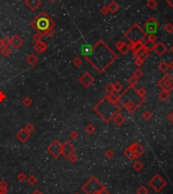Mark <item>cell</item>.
Masks as SVG:
<instances>
[{
	"instance_id": "cell-23",
	"label": "cell",
	"mask_w": 173,
	"mask_h": 194,
	"mask_svg": "<svg viewBox=\"0 0 173 194\" xmlns=\"http://www.w3.org/2000/svg\"><path fill=\"white\" fill-rule=\"evenodd\" d=\"M147 5H148V7L151 8V9H155L158 5V2L156 1V0H148Z\"/></svg>"
},
{
	"instance_id": "cell-54",
	"label": "cell",
	"mask_w": 173,
	"mask_h": 194,
	"mask_svg": "<svg viewBox=\"0 0 173 194\" xmlns=\"http://www.w3.org/2000/svg\"><path fill=\"white\" fill-rule=\"evenodd\" d=\"M74 194H79V193H74Z\"/></svg>"
},
{
	"instance_id": "cell-52",
	"label": "cell",
	"mask_w": 173,
	"mask_h": 194,
	"mask_svg": "<svg viewBox=\"0 0 173 194\" xmlns=\"http://www.w3.org/2000/svg\"><path fill=\"white\" fill-rule=\"evenodd\" d=\"M170 51H171V52L173 53V45H172V46H171V48H170Z\"/></svg>"
},
{
	"instance_id": "cell-5",
	"label": "cell",
	"mask_w": 173,
	"mask_h": 194,
	"mask_svg": "<svg viewBox=\"0 0 173 194\" xmlns=\"http://www.w3.org/2000/svg\"><path fill=\"white\" fill-rule=\"evenodd\" d=\"M82 190L86 194H100L104 190V188L95 177H92L88 182L83 185Z\"/></svg>"
},
{
	"instance_id": "cell-53",
	"label": "cell",
	"mask_w": 173,
	"mask_h": 194,
	"mask_svg": "<svg viewBox=\"0 0 173 194\" xmlns=\"http://www.w3.org/2000/svg\"><path fill=\"white\" fill-rule=\"evenodd\" d=\"M49 1H51V2H54V1H55V0H49Z\"/></svg>"
},
{
	"instance_id": "cell-18",
	"label": "cell",
	"mask_w": 173,
	"mask_h": 194,
	"mask_svg": "<svg viewBox=\"0 0 173 194\" xmlns=\"http://www.w3.org/2000/svg\"><path fill=\"white\" fill-rule=\"evenodd\" d=\"M26 61H28V64H30V65L34 66V65H36L37 63H38L39 59H38V57H37L36 55L32 54V55H30V56L28 57V59H26Z\"/></svg>"
},
{
	"instance_id": "cell-47",
	"label": "cell",
	"mask_w": 173,
	"mask_h": 194,
	"mask_svg": "<svg viewBox=\"0 0 173 194\" xmlns=\"http://www.w3.org/2000/svg\"><path fill=\"white\" fill-rule=\"evenodd\" d=\"M166 1H167V3L169 4L171 7H173V0H166Z\"/></svg>"
},
{
	"instance_id": "cell-1",
	"label": "cell",
	"mask_w": 173,
	"mask_h": 194,
	"mask_svg": "<svg viewBox=\"0 0 173 194\" xmlns=\"http://www.w3.org/2000/svg\"><path fill=\"white\" fill-rule=\"evenodd\" d=\"M85 58L98 71L103 72L106 67L115 59V54L102 41H99L93 47L90 55Z\"/></svg>"
},
{
	"instance_id": "cell-30",
	"label": "cell",
	"mask_w": 173,
	"mask_h": 194,
	"mask_svg": "<svg viewBox=\"0 0 173 194\" xmlns=\"http://www.w3.org/2000/svg\"><path fill=\"white\" fill-rule=\"evenodd\" d=\"M28 180V182L30 183V185H36L37 182H38V180H37V178L34 176H30L28 179H26Z\"/></svg>"
},
{
	"instance_id": "cell-26",
	"label": "cell",
	"mask_w": 173,
	"mask_h": 194,
	"mask_svg": "<svg viewBox=\"0 0 173 194\" xmlns=\"http://www.w3.org/2000/svg\"><path fill=\"white\" fill-rule=\"evenodd\" d=\"M164 31H165L166 33H168V34H170V33L173 32V26L170 22H168V24H166L165 26H164Z\"/></svg>"
},
{
	"instance_id": "cell-17",
	"label": "cell",
	"mask_w": 173,
	"mask_h": 194,
	"mask_svg": "<svg viewBox=\"0 0 173 194\" xmlns=\"http://www.w3.org/2000/svg\"><path fill=\"white\" fill-rule=\"evenodd\" d=\"M92 49H93V47L90 46V45H88V44L83 45V46L81 47L82 55H83V56H85V57H87L88 55H90V53L92 52Z\"/></svg>"
},
{
	"instance_id": "cell-34",
	"label": "cell",
	"mask_w": 173,
	"mask_h": 194,
	"mask_svg": "<svg viewBox=\"0 0 173 194\" xmlns=\"http://www.w3.org/2000/svg\"><path fill=\"white\" fill-rule=\"evenodd\" d=\"M159 68H160V70H162L163 72H165L166 69L168 68V66H167V64H166V62H161L160 63V65H159Z\"/></svg>"
},
{
	"instance_id": "cell-28",
	"label": "cell",
	"mask_w": 173,
	"mask_h": 194,
	"mask_svg": "<svg viewBox=\"0 0 173 194\" xmlns=\"http://www.w3.org/2000/svg\"><path fill=\"white\" fill-rule=\"evenodd\" d=\"M159 97H160V99L161 100H167L168 99V97H169V95H168V92H166V90H162L161 92L159 94Z\"/></svg>"
},
{
	"instance_id": "cell-44",
	"label": "cell",
	"mask_w": 173,
	"mask_h": 194,
	"mask_svg": "<svg viewBox=\"0 0 173 194\" xmlns=\"http://www.w3.org/2000/svg\"><path fill=\"white\" fill-rule=\"evenodd\" d=\"M142 75V72L140 71V70H137V71H135V73H134V76H136V77H139V76Z\"/></svg>"
},
{
	"instance_id": "cell-3",
	"label": "cell",
	"mask_w": 173,
	"mask_h": 194,
	"mask_svg": "<svg viewBox=\"0 0 173 194\" xmlns=\"http://www.w3.org/2000/svg\"><path fill=\"white\" fill-rule=\"evenodd\" d=\"M30 26L36 28L40 32L45 33L49 29H53L55 26V22L46 13L45 11H42L38 14L37 18L30 22Z\"/></svg>"
},
{
	"instance_id": "cell-29",
	"label": "cell",
	"mask_w": 173,
	"mask_h": 194,
	"mask_svg": "<svg viewBox=\"0 0 173 194\" xmlns=\"http://www.w3.org/2000/svg\"><path fill=\"white\" fill-rule=\"evenodd\" d=\"M94 130H95V128H94V126L93 125H91V124L87 125V126L85 127V131L87 132L88 134H92L94 132Z\"/></svg>"
},
{
	"instance_id": "cell-11",
	"label": "cell",
	"mask_w": 173,
	"mask_h": 194,
	"mask_svg": "<svg viewBox=\"0 0 173 194\" xmlns=\"http://www.w3.org/2000/svg\"><path fill=\"white\" fill-rule=\"evenodd\" d=\"M30 132H28L26 130V128H23V129H20L19 131L16 133V137L18 138V140H19L20 142H24V141H26V140L30 138Z\"/></svg>"
},
{
	"instance_id": "cell-6",
	"label": "cell",
	"mask_w": 173,
	"mask_h": 194,
	"mask_svg": "<svg viewBox=\"0 0 173 194\" xmlns=\"http://www.w3.org/2000/svg\"><path fill=\"white\" fill-rule=\"evenodd\" d=\"M75 152V147L72 145L70 141H65L61 145V154L66 159H69Z\"/></svg>"
},
{
	"instance_id": "cell-8",
	"label": "cell",
	"mask_w": 173,
	"mask_h": 194,
	"mask_svg": "<svg viewBox=\"0 0 173 194\" xmlns=\"http://www.w3.org/2000/svg\"><path fill=\"white\" fill-rule=\"evenodd\" d=\"M61 145L59 140H54L52 143L49 145L48 147V152L52 154L53 158L58 159L60 156H61Z\"/></svg>"
},
{
	"instance_id": "cell-13",
	"label": "cell",
	"mask_w": 173,
	"mask_h": 194,
	"mask_svg": "<svg viewBox=\"0 0 173 194\" xmlns=\"http://www.w3.org/2000/svg\"><path fill=\"white\" fill-rule=\"evenodd\" d=\"M26 5L28 6L30 9L32 10H36L37 8H39L42 4V1L41 0H26Z\"/></svg>"
},
{
	"instance_id": "cell-42",
	"label": "cell",
	"mask_w": 173,
	"mask_h": 194,
	"mask_svg": "<svg viewBox=\"0 0 173 194\" xmlns=\"http://www.w3.org/2000/svg\"><path fill=\"white\" fill-rule=\"evenodd\" d=\"M69 160L71 161L72 163H75L76 161H77V156H75V154H73V156H71L69 158Z\"/></svg>"
},
{
	"instance_id": "cell-21",
	"label": "cell",
	"mask_w": 173,
	"mask_h": 194,
	"mask_svg": "<svg viewBox=\"0 0 173 194\" xmlns=\"http://www.w3.org/2000/svg\"><path fill=\"white\" fill-rule=\"evenodd\" d=\"M7 190H8V185L6 184L4 181H1V182H0V193L6 194Z\"/></svg>"
},
{
	"instance_id": "cell-38",
	"label": "cell",
	"mask_w": 173,
	"mask_h": 194,
	"mask_svg": "<svg viewBox=\"0 0 173 194\" xmlns=\"http://www.w3.org/2000/svg\"><path fill=\"white\" fill-rule=\"evenodd\" d=\"M144 118L146 119V120H149L150 118H151L152 117V115H151V112H149V111H146L145 113H144Z\"/></svg>"
},
{
	"instance_id": "cell-40",
	"label": "cell",
	"mask_w": 173,
	"mask_h": 194,
	"mask_svg": "<svg viewBox=\"0 0 173 194\" xmlns=\"http://www.w3.org/2000/svg\"><path fill=\"white\" fill-rule=\"evenodd\" d=\"M105 88H106V90L110 92V94H112V92L114 90V86H112V84H108Z\"/></svg>"
},
{
	"instance_id": "cell-20",
	"label": "cell",
	"mask_w": 173,
	"mask_h": 194,
	"mask_svg": "<svg viewBox=\"0 0 173 194\" xmlns=\"http://www.w3.org/2000/svg\"><path fill=\"white\" fill-rule=\"evenodd\" d=\"M108 10H110V11H112V12H115L117 9H119V4H117L116 2L112 1V2H110V3L108 4Z\"/></svg>"
},
{
	"instance_id": "cell-7",
	"label": "cell",
	"mask_w": 173,
	"mask_h": 194,
	"mask_svg": "<svg viewBox=\"0 0 173 194\" xmlns=\"http://www.w3.org/2000/svg\"><path fill=\"white\" fill-rule=\"evenodd\" d=\"M144 28H145V32L148 34H155L157 32L158 28H159V22L155 20L154 18H150L144 24Z\"/></svg>"
},
{
	"instance_id": "cell-49",
	"label": "cell",
	"mask_w": 173,
	"mask_h": 194,
	"mask_svg": "<svg viewBox=\"0 0 173 194\" xmlns=\"http://www.w3.org/2000/svg\"><path fill=\"white\" fill-rule=\"evenodd\" d=\"M106 154H108V156H112V152H110V150H108V152H106Z\"/></svg>"
},
{
	"instance_id": "cell-35",
	"label": "cell",
	"mask_w": 173,
	"mask_h": 194,
	"mask_svg": "<svg viewBox=\"0 0 173 194\" xmlns=\"http://www.w3.org/2000/svg\"><path fill=\"white\" fill-rule=\"evenodd\" d=\"M148 40H149V42L151 43H154L156 41V36L155 34H150L149 36H148Z\"/></svg>"
},
{
	"instance_id": "cell-22",
	"label": "cell",
	"mask_w": 173,
	"mask_h": 194,
	"mask_svg": "<svg viewBox=\"0 0 173 194\" xmlns=\"http://www.w3.org/2000/svg\"><path fill=\"white\" fill-rule=\"evenodd\" d=\"M0 53H1L3 56L8 57L10 54H11V50L9 49V47H3V48L0 50Z\"/></svg>"
},
{
	"instance_id": "cell-45",
	"label": "cell",
	"mask_w": 173,
	"mask_h": 194,
	"mask_svg": "<svg viewBox=\"0 0 173 194\" xmlns=\"http://www.w3.org/2000/svg\"><path fill=\"white\" fill-rule=\"evenodd\" d=\"M32 194H43V192L41 190H39V189H36V190L32 192Z\"/></svg>"
},
{
	"instance_id": "cell-15",
	"label": "cell",
	"mask_w": 173,
	"mask_h": 194,
	"mask_svg": "<svg viewBox=\"0 0 173 194\" xmlns=\"http://www.w3.org/2000/svg\"><path fill=\"white\" fill-rule=\"evenodd\" d=\"M153 50L155 51L156 52V54H158V55H163L164 53L166 52V47L164 46L162 43H158V44H156V45H154V48H153Z\"/></svg>"
},
{
	"instance_id": "cell-12",
	"label": "cell",
	"mask_w": 173,
	"mask_h": 194,
	"mask_svg": "<svg viewBox=\"0 0 173 194\" xmlns=\"http://www.w3.org/2000/svg\"><path fill=\"white\" fill-rule=\"evenodd\" d=\"M47 49H48V45H47L45 42H43V41H41V42H37L34 46V50L36 51L37 53H40V54L41 53H44Z\"/></svg>"
},
{
	"instance_id": "cell-27",
	"label": "cell",
	"mask_w": 173,
	"mask_h": 194,
	"mask_svg": "<svg viewBox=\"0 0 173 194\" xmlns=\"http://www.w3.org/2000/svg\"><path fill=\"white\" fill-rule=\"evenodd\" d=\"M32 99H30V98H28V97H26V98H24V99H23V101H22V104H23L26 107H30V105H32Z\"/></svg>"
},
{
	"instance_id": "cell-2",
	"label": "cell",
	"mask_w": 173,
	"mask_h": 194,
	"mask_svg": "<svg viewBox=\"0 0 173 194\" xmlns=\"http://www.w3.org/2000/svg\"><path fill=\"white\" fill-rule=\"evenodd\" d=\"M119 110V105L116 104V97L110 94V96L104 97L95 107L94 111L106 122L110 121L116 115V112Z\"/></svg>"
},
{
	"instance_id": "cell-41",
	"label": "cell",
	"mask_w": 173,
	"mask_h": 194,
	"mask_svg": "<svg viewBox=\"0 0 173 194\" xmlns=\"http://www.w3.org/2000/svg\"><path fill=\"white\" fill-rule=\"evenodd\" d=\"M70 136H71L73 139H77V138H78V133L76 131H72L71 133H70Z\"/></svg>"
},
{
	"instance_id": "cell-37",
	"label": "cell",
	"mask_w": 173,
	"mask_h": 194,
	"mask_svg": "<svg viewBox=\"0 0 173 194\" xmlns=\"http://www.w3.org/2000/svg\"><path fill=\"white\" fill-rule=\"evenodd\" d=\"M34 125H32V124H30H30H28V125H26V131H28V132H30H30H32V131H34Z\"/></svg>"
},
{
	"instance_id": "cell-48",
	"label": "cell",
	"mask_w": 173,
	"mask_h": 194,
	"mask_svg": "<svg viewBox=\"0 0 173 194\" xmlns=\"http://www.w3.org/2000/svg\"><path fill=\"white\" fill-rule=\"evenodd\" d=\"M3 48V43H2V39H0V50Z\"/></svg>"
},
{
	"instance_id": "cell-32",
	"label": "cell",
	"mask_w": 173,
	"mask_h": 194,
	"mask_svg": "<svg viewBox=\"0 0 173 194\" xmlns=\"http://www.w3.org/2000/svg\"><path fill=\"white\" fill-rule=\"evenodd\" d=\"M73 64L75 66H77V67L78 66H80L82 64V59L80 58V57H76V58L73 60Z\"/></svg>"
},
{
	"instance_id": "cell-4",
	"label": "cell",
	"mask_w": 173,
	"mask_h": 194,
	"mask_svg": "<svg viewBox=\"0 0 173 194\" xmlns=\"http://www.w3.org/2000/svg\"><path fill=\"white\" fill-rule=\"evenodd\" d=\"M125 37L130 41L131 43H141L146 37V33L140 26L134 24L129 31L125 34Z\"/></svg>"
},
{
	"instance_id": "cell-9",
	"label": "cell",
	"mask_w": 173,
	"mask_h": 194,
	"mask_svg": "<svg viewBox=\"0 0 173 194\" xmlns=\"http://www.w3.org/2000/svg\"><path fill=\"white\" fill-rule=\"evenodd\" d=\"M159 86H161L164 90H171L173 88V78L171 77V75L166 74V75L159 81Z\"/></svg>"
},
{
	"instance_id": "cell-33",
	"label": "cell",
	"mask_w": 173,
	"mask_h": 194,
	"mask_svg": "<svg viewBox=\"0 0 173 194\" xmlns=\"http://www.w3.org/2000/svg\"><path fill=\"white\" fill-rule=\"evenodd\" d=\"M54 30H53V29H49L48 31H46V32L45 33H43V35H44V36H47V37H51V36H53V35H54Z\"/></svg>"
},
{
	"instance_id": "cell-55",
	"label": "cell",
	"mask_w": 173,
	"mask_h": 194,
	"mask_svg": "<svg viewBox=\"0 0 173 194\" xmlns=\"http://www.w3.org/2000/svg\"><path fill=\"white\" fill-rule=\"evenodd\" d=\"M0 194H2V193H0Z\"/></svg>"
},
{
	"instance_id": "cell-16",
	"label": "cell",
	"mask_w": 173,
	"mask_h": 194,
	"mask_svg": "<svg viewBox=\"0 0 173 194\" xmlns=\"http://www.w3.org/2000/svg\"><path fill=\"white\" fill-rule=\"evenodd\" d=\"M115 47H116L119 52L123 53V54H125V53L128 52V50H129V47H128L123 41H119V42L115 44Z\"/></svg>"
},
{
	"instance_id": "cell-19",
	"label": "cell",
	"mask_w": 173,
	"mask_h": 194,
	"mask_svg": "<svg viewBox=\"0 0 173 194\" xmlns=\"http://www.w3.org/2000/svg\"><path fill=\"white\" fill-rule=\"evenodd\" d=\"M114 121L115 122V124L117 125H121L123 122H125V117L123 116L121 114H116L114 117Z\"/></svg>"
},
{
	"instance_id": "cell-31",
	"label": "cell",
	"mask_w": 173,
	"mask_h": 194,
	"mask_svg": "<svg viewBox=\"0 0 173 194\" xmlns=\"http://www.w3.org/2000/svg\"><path fill=\"white\" fill-rule=\"evenodd\" d=\"M17 179L20 181V182H22V181L26 180V175L24 174L23 172H20V173H18V175H17Z\"/></svg>"
},
{
	"instance_id": "cell-10",
	"label": "cell",
	"mask_w": 173,
	"mask_h": 194,
	"mask_svg": "<svg viewBox=\"0 0 173 194\" xmlns=\"http://www.w3.org/2000/svg\"><path fill=\"white\" fill-rule=\"evenodd\" d=\"M93 77H92L91 75H90L88 72H85V73L83 74L82 76H80L79 77V81L81 84H83L85 88H88V86H90V84L93 82Z\"/></svg>"
},
{
	"instance_id": "cell-14",
	"label": "cell",
	"mask_w": 173,
	"mask_h": 194,
	"mask_svg": "<svg viewBox=\"0 0 173 194\" xmlns=\"http://www.w3.org/2000/svg\"><path fill=\"white\" fill-rule=\"evenodd\" d=\"M22 44H23V41H22V39L18 35H14L11 38V46L14 49H18Z\"/></svg>"
},
{
	"instance_id": "cell-39",
	"label": "cell",
	"mask_w": 173,
	"mask_h": 194,
	"mask_svg": "<svg viewBox=\"0 0 173 194\" xmlns=\"http://www.w3.org/2000/svg\"><path fill=\"white\" fill-rule=\"evenodd\" d=\"M121 88V83H119V82H116V83L114 86V90H115V92H119Z\"/></svg>"
},
{
	"instance_id": "cell-50",
	"label": "cell",
	"mask_w": 173,
	"mask_h": 194,
	"mask_svg": "<svg viewBox=\"0 0 173 194\" xmlns=\"http://www.w3.org/2000/svg\"><path fill=\"white\" fill-rule=\"evenodd\" d=\"M168 67H169V68H171V69H173V61H172L171 63H170V65L168 66Z\"/></svg>"
},
{
	"instance_id": "cell-46",
	"label": "cell",
	"mask_w": 173,
	"mask_h": 194,
	"mask_svg": "<svg viewBox=\"0 0 173 194\" xmlns=\"http://www.w3.org/2000/svg\"><path fill=\"white\" fill-rule=\"evenodd\" d=\"M168 119L173 122V113H169V115H168Z\"/></svg>"
},
{
	"instance_id": "cell-51",
	"label": "cell",
	"mask_w": 173,
	"mask_h": 194,
	"mask_svg": "<svg viewBox=\"0 0 173 194\" xmlns=\"http://www.w3.org/2000/svg\"><path fill=\"white\" fill-rule=\"evenodd\" d=\"M100 194H110V193H108V192H106V191H105V189H104V190L102 191V192L100 193Z\"/></svg>"
},
{
	"instance_id": "cell-36",
	"label": "cell",
	"mask_w": 173,
	"mask_h": 194,
	"mask_svg": "<svg viewBox=\"0 0 173 194\" xmlns=\"http://www.w3.org/2000/svg\"><path fill=\"white\" fill-rule=\"evenodd\" d=\"M108 11H110V10H108V6H103V7L100 8V12H101V13L103 14V15L108 14Z\"/></svg>"
},
{
	"instance_id": "cell-43",
	"label": "cell",
	"mask_w": 173,
	"mask_h": 194,
	"mask_svg": "<svg viewBox=\"0 0 173 194\" xmlns=\"http://www.w3.org/2000/svg\"><path fill=\"white\" fill-rule=\"evenodd\" d=\"M5 98H6V96H5V95H4L2 92H0V102H2V101H4V100H5Z\"/></svg>"
},
{
	"instance_id": "cell-25",
	"label": "cell",
	"mask_w": 173,
	"mask_h": 194,
	"mask_svg": "<svg viewBox=\"0 0 173 194\" xmlns=\"http://www.w3.org/2000/svg\"><path fill=\"white\" fill-rule=\"evenodd\" d=\"M2 43H3V47H9L11 45V39L8 37H4L2 39Z\"/></svg>"
},
{
	"instance_id": "cell-24",
	"label": "cell",
	"mask_w": 173,
	"mask_h": 194,
	"mask_svg": "<svg viewBox=\"0 0 173 194\" xmlns=\"http://www.w3.org/2000/svg\"><path fill=\"white\" fill-rule=\"evenodd\" d=\"M43 37H44V35L41 34V33H37V34L34 35V37H32V40L34 41V42H41L43 39Z\"/></svg>"
}]
</instances>
